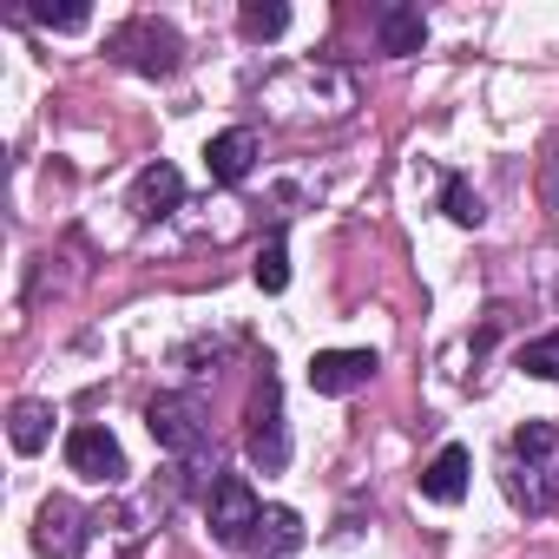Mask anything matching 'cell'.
Segmentation results:
<instances>
[{
    "label": "cell",
    "mask_w": 559,
    "mask_h": 559,
    "mask_svg": "<svg viewBox=\"0 0 559 559\" xmlns=\"http://www.w3.org/2000/svg\"><path fill=\"white\" fill-rule=\"evenodd\" d=\"M552 448H559V428H552V421H526V428L513 435V454H520V461H546Z\"/></svg>",
    "instance_id": "18"
},
{
    "label": "cell",
    "mask_w": 559,
    "mask_h": 559,
    "mask_svg": "<svg viewBox=\"0 0 559 559\" xmlns=\"http://www.w3.org/2000/svg\"><path fill=\"white\" fill-rule=\"evenodd\" d=\"M520 369L539 376V382H559V330L539 336V343H526V349H520Z\"/></svg>",
    "instance_id": "17"
},
{
    "label": "cell",
    "mask_w": 559,
    "mask_h": 559,
    "mask_svg": "<svg viewBox=\"0 0 559 559\" xmlns=\"http://www.w3.org/2000/svg\"><path fill=\"white\" fill-rule=\"evenodd\" d=\"M441 211H448L454 224H480V217H487V211H480V191H474L467 178H448V185H441Z\"/></svg>",
    "instance_id": "16"
},
{
    "label": "cell",
    "mask_w": 559,
    "mask_h": 559,
    "mask_svg": "<svg viewBox=\"0 0 559 559\" xmlns=\"http://www.w3.org/2000/svg\"><path fill=\"white\" fill-rule=\"evenodd\" d=\"M250 546H257V552H297V546H304V520H297L290 507H263Z\"/></svg>",
    "instance_id": "12"
},
{
    "label": "cell",
    "mask_w": 559,
    "mask_h": 559,
    "mask_svg": "<svg viewBox=\"0 0 559 559\" xmlns=\"http://www.w3.org/2000/svg\"><path fill=\"white\" fill-rule=\"evenodd\" d=\"M145 428H152V441L165 448V454H178V461H198L211 441H204V421H198V402H185V395H152L145 402Z\"/></svg>",
    "instance_id": "4"
},
{
    "label": "cell",
    "mask_w": 559,
    "mask_h": 559,
    "mask_svg": "<svg viewBox=\"0 0 559 559\" xmlns=\"http://www.w3.org/2000/svg\"><path fill=\"white\" fill-rule=\"evenodd\" d=\"M34 546H40L47 559H73V552H80V507L53 493V500L40 507V520H34Z\"/></svg>",
    "instance_id": "8"
},
{
    "label": "cell",
    "mask_w": 559,
    "mask_h": 559,
    "mask_svg": "<svg viewBox=\"0 0 559 559\" xmlns=\"http://www.w3.org/2000/svg\"><path fill=\"white\" fill-rule=\"evenodd\" d=\"M178 198H185V178H178V165H145L139 171V185H132V211L152 224V217H165V211H178Z\"/></svg>",
    "instance_id": "9"
},
{
    "label": "cell",
    "mask_w": 559,
    "mask_h": 559,
    "mask_svg": "<svg viewBox=\"0 0 559 559\" xmlns=\"http://www.w3.org/2000/svg\"><path fill=\"white\" fill-rule=\"evenodd\" d=\"M106 53H112V60H119L126 73L165 80V73H178V53H185V40H178V27H165L158 14H132L126 27H112Z\"/></svg>",
    "instance_id": "1"
},
{
    "label": "cell",
    "mask_w": 559,
    "mask_h": 559,
    "mask_svg": "<svg viewBox=\"0 0 559 559\" xmlns=\"http://www.w3.org/2000/svg\"><path fill=\"white\" fill-rule=\"evenodd\" d=\"M237 27H243V40H276L290 27V8L284 0H250V8L237 14Z\"/></svg>",
    "instance_id": "14"
},
{
    "label": "cell",
    "mask_w": 559,
    "mask_h": 559,
    "mask_svg": "<svg viewBox=\"0 0 559 559\" xmlns=\"http://www.w3.org/2000/svg\"><path fill=\"white\" fill-rule=\"evenodd\" d=\"M34 21H40V27H53V34H80L93 14H86V8H53V0H47V8H34Z\"/></svg>",
    "instance_id": "19"
},
{
    "label": "cell",
    "mask_w": 559,
    "mask_h": 559,
    "mask_svg": "<svg viewBox=\"0 0 559 559\" xmlns=\"http://www.w3.org/2000/svg\"><path fill=\"white\" fill-rule=\"evenodd\" d=\"M369 376H376V356L369 349H317L310 356V389L317 395H356Z\"/></svg>",
    "instance_id": "6"
},
{
    "label": "cell",
    "mask_w": 559,
    "mask_h": 559,
    "mask_svg": "<svg viewBox=\"0 0 559 559\" xmlns=\"http://www.w3.org/2000/svg\"><path fill=\"white\" fill-rule=\"evenodd\" d=\"M376 40H382V53H421L428 21H421L415 8H382V14H376Z\"/></svg>",
    "instance_id": "11"
},
{
    "label": "cell",
    "mask_w": 559,
    "mask_h": 559,
    "mask_svg": "<svg viewBox=\"0 0 559 559\" xmlns=\"http://www.w3.org/2000/svg\"><path fill=\"white\" fill-rule=\"evenodd\" d=\"M243 435H250V461L263 467V474H276L290 461V428H284V382L270 376V362H263V376H257V389H250V408H243Z\"/></svg>",
    "instance_id": "2"
},
{
    "label": "cell",
    "mask_w": 559,
    "mask_h": 559,
    "mask_svg": "<svg viewBox=\"0 0 559 559\" xmlns=\"http://www.w3.org/2000/svg\"><path fill=\"white\" fill-rule=\"evenodd\" d=\"M250 165H257V132H243V126H230V132H217V139L204 145V171H211L217 185H243Z\"/></svg>",
    "instance_id": "7"
},
{
    "label": "cell",
    "mask_w": 559,
    "mask_h": 559,
    "mask_svg": "<svg viewBox=\"0 0 559 559\" xmlns=\"http://www.w3.org/2000/svg\"><path fill=\"white\" fill-rule=\"evenodd\" d=\"M67 467H73L80 480H119V474H126V448L112 441V428L80 421V428L67 435Z\"/></svg>",
    "instance_id": "5"
},
{
    "label": "cell",
    "mask_w": 559,
    "mask_h": 559,
    "mask_svg": "<svg viewBox=\"0 0 559 559\" xmlns=\"http://www.w3.org/2000/svg\"><path fill=\"white\" fill-rule=\"evenodd\" d=\"M8 435H14V448H21V454H40V448H47V435H53V408H47V402H14Z\"/></svg>",
    "instance_id": "13"
},
{
    "label": "cell",
    "mask_w": 559,
    "mask_h": 559,
    "mask_svg": "<svg viewBox=\"0 0 559 559\" xmlns=\"http://www.w3.org/2000/svg\"><path fill=\"white\" fill-rule=\"evenodd\" d=\"M250 276H257V290L263 297H276L290 284V250H284V237H270L263 250H257V263H250Z\"/></svg>",
    "instance_id": "15"
},
{
    "label": "cell",
    "mask_w": 559,
    "mask_h": 559,
    "mask_svg": "<svg viewBox=\"0 0 559 559\" xmlns=\"http://www.w3.org/2000/svg\"><path fill=\"white\" fill-rule=\"evenodd\" d=\"M204 520H211V539L217 546H250V533L263 520V500L250 493L243 474H217L211 480V500H204Z\"/></svg>",
    "instance_id": "3"
},
{
    "label": "cell",
    "mask_w": 559,
    "mask_h": 559,
    "mask_svg": "<svg viewBox=\"0 0 559 559\" xmlns=\"http://www.w3.org/2000/svg\"><path fill=\"white\" fill-rule=\"evenodd\" d=\"M467 467H474V461H467V448H454V441H448V448L421 467V493H428L435 507H454V500L467 493Z\"/></svg>",
    "instance_id": "10"
}]
</instances>
